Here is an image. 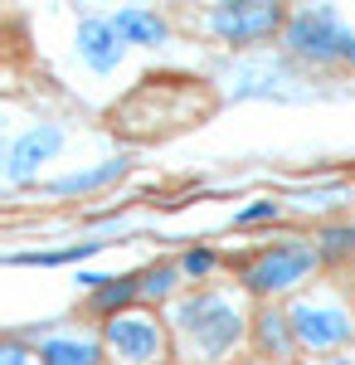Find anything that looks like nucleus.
Masks as SVG:
<instances>
[{
	"label": "nucleus",
	"mask_w": 355,
	"mask_h": 365,
	"mask_svg": "<svg viewBox=\"0 0 355 365\" xmlns=\"http://www.w3.org/2000/svg\"><path fill=\"white\" fill-rule=\"evenodd\" d=\"M175 327H180L210 361H219L224 351H234L239 336H244V312L234 307L224 292H195V297H185V302L175 307Z\"/></svg>",
	"instance_id": "f257e3e1"
},
{
	"label": "nucleus",
	"mask_w": 355,
	"mask_h": 365,
	"mask_svg": "<svg viewBox=\"0 0 355 365\" xmlns=\"http://www.w3.org/2000/svg\"><path fill=\"white\" fill-rule=\"evenodd\" d=\"M282 39H287V54L302 58V63H336V58H346L355 34L341 29L331 5H307V10H297L287 20Z\"/></svg>",
	"instance_id": "20e7f679"
},
{
	"label": "nucleus",
	"mask_w": 355,
	"mask_h": 365,
	"mask_svg": "<svg viewBox=\"0 0 355 365\" xmlns=\"http://www.w3.org/2000/svg\"><path fill=\"white\" fill-rule=\"evenodd\" d=\"M277 215H282V205H277V200H258V205H248V210L234 215V225L248 229V225H263V220H277Z\"/></svg>",
	"instance_id": "f3484780"
},
{
	"label": "nucleus",
	"mask_w": 355,
	"mask_h": 365,
	"mask_svg": "<svg viewBox=\"0 0 355 365\" xmlns=\"http://www.w3.org/2000/svg\"><path fill=\"white\" fill-rule=\"evenodd\" d=\"M103 249V239H88V244H73V249H49V253H10L5 263H34V268H58V263H78V258H88V253Z\"/></svg>",
	"instance_id": "4468645a"
},
{
	"label": "nucleus",
	"mask_w": 355,
	"mask_h": 365,
	"mask_svg": "<svg viewBox=\"0 0 355 365\" xmlns=\"http://www.w3.org/2000/svg\"><path fill=\"white\" fill-rule=\"evenodd\" d=\"M351 287H355V278H351Z\"/></svg>",
	"instance_id": "4be33fe9"
},
{
	"label": "nucleus",
	"mask_w": 355,
	"mask_h": 365,
	"mask_svg": "<svg viewBox=\"0 0 355 365\" xmlns=\"http://www.w3.org/2000/svg\"><path fill=\"white\" fill-rule=\"evenodd\" d=\"M175 278H180V268H170V263H161V268H146V273H141V297H151V302L170 297Z\"/></svg>",
	"instance_id": "dca6fc26"
},
{
	"label": "nucleus",
	"mask_w": 355,
	"mask_h": 365,
	"mask_svg": "<svg viewBox=\"0 0 355 365\" xmlns=\"http://www.w3.org/2000/svg\"><path fill=\"white\" fill-rule=\"evenodd\" d=\"M117 34L127 39V44H165V34H170V25H165L156 10H141V5H132V10H117Z\"/></svg>",
	"instance_id": "f8f14e48"
},
{
	"label": "nucleus",
	"mask_w": 355,
	"mask_h": 365,
	"mask_svg": "<svg viewBox=\"0 0 355 365\" xmlns=\"http://www.w3.org/2000/svg\"><path fill=\"white\" fill-rule=\"evenodd\" d=\"M78 54L93 73H112V68L122 63V54H127V39L117 34L112 20H98V15H93V20L78 25Z\"/></svg>",
	"instance_id": "6e6552de"
},
{
	"label": "nucleus",
	"mask_w": 355,
	"mask_h": 365,
	"mask_svg": "<svg viewBox=\"0 0 355 365\" xmlns=\"http://www.w3.org/2000/svg\"><path fill=\"white\" fill-rule=\"evenodd\" d=\"M108 361V346L88 336H54L39 346V365H103Z\"/></svg>",
	"instance_id": "9d476101"
},
{
	"label": "nucleus",
	"mask_w": 355,
	"mask_h": 365,
	"mask_svg": "<svg viewBox=\"0 0 355 365\" xmlns=\"http://www.w3.org/2000/svg\"><path fill=\"white\" fill-rule=\"evenodd\" d=\"M127 170H132L127 156H112V161H103V166H88V170H73V175L54 180L49 190H54V195H88V190H103V185H112V180H122Z\"/></svg>",
	"instance_id": "9b49d317"
},
{
	"label": "nucleus",
	"mask_w": 355,
	"mask_h": 365,
	"mask_svg": "<svg viewBox=\"0 0 355 365\" xmlns=\"http://www.w3.org/2000/svg\"><path fill=\"white\" fill-rule=\"evenodd\" d=\"M253 346L273 361H292L302 346L297 331H292V312H277V307H258L253 312Z\"/></svg>",
	"instance_id": "1a4fd4ad"
},
{
	"label": "nucleus",
	"mask_w": 355,
	"mask_h": 365,
	"mask_svg": "<svg viewBox=\"0 0 355 365\" xmlns=\"http://www.w3.org/2000/svg\"><path fill=\"white\" fill-rule=\"evenodd\" d=\"M141 297V273L137 278H108L93 297H88V307L98 312V317H122V312H132V302Z\"/></svg>",
	"instance_id": "ddd939ff"
},
{
	"label": "nucleus",
	"mask_w": 355,
	"mask_h": 365,
	"mask_svg": "<svg viewBox=\"0 0 355 365\" xmlns=\"http://www.w3.org/2000/svg\"><path fill=\"white\" fill-rule=\"evenodd\" d=\"M326 258H321V249L317 244H302V239H292V244H273V249L253 253L244 263V287L253 292V297H277V292H287V287H297L302 278H312L317 268H321Z\"/></svg>",
	"instance_id": "f03ea898"
},
{
	"label": "nucleus",
	"mask_w": 355,
	"mask_h": 365,
	"mask_svg": "<svg viewBox=\"0 0 355 365\" xmlns=\"http://www.w3.org/2000/svg\"><path fill=\"white\" fill-rule=\"evenodd\" d=\"M210 268H215V253L210 249H190L185 258H180V273H190V278H205Z\"/></svg>",
	"instance_id": "a211bd4d"
},
{
	"label": "nucleus",
	"mask_w": 355,
	"mask_h": 365,
	"mask_svg": "<svg viewBox=\"0 0 355 365\" xmlns=\"http://www.w3.org/2000/svg\"><path fill=\"white\" fill-rule=\"evenodd\" d=\"M292 331H297V346L321 356V351H341L355 341V317L331 302H297L292 307Z\"/></svg>",
	"instance_id": "423d86ee"
},
{
	"label": "nucleus",
	"mask_w": 355,
	"mask_h": 365,
	"mask_svg": "<svg viewBox=\"0 0 355 365\" xmlns=\"http://www.w3.org/2000/svg\"><path fill=\"white\" fill-rule=\"evenodd\" d=\"M321 365H355L351 356H336V361H321Z\"/></svg>",
	"instance_id": "aec40b11"
},
{
	"label": "nucleus",
	"mask_w": 355,
	"mask_h": 365,
	"mask_svg": "<svg viewBox=\"0 0 355 365\" xmlns=\"http://www.w3.org/2000/svg\"><path fill=\"white\" fill-rule=\"evenodd\" d=\"M346 63H355V39H351V49H346Z\"/></svg>",
	"instance_id": "412c9836"
},
{
	"label": "nucleus",
	"mask_w": 355,
	"mask_h": 365,
	"mask_svg": "<svg viewBox=\"0 0 355 365\" xmlns=\"http://www.w3.org/2000/svg\"><path fill=\"white\" fill-rule=\"evenodd\" d=\"M287 10L273 0H234V5H215L210 10V29H215L224 44H258V39H273L277 29H287Z\"/></svg>",
	"instance_id": "39448f33"
},
{
	"label": "nucleus",
	"mask_w": 355,
	"mask_h": 365,
	"mask_svg": "<svg viewBox=\"0 0 355 365\" xmlns=\"http://www.w3.org/2000/svg\"><path fill=\"white\" fill-rule=\"evenodd\" d=\"M103 346L117 365H161L170 356V331L151 312H122L103 322Z\"/></svg>",
	"instance_id": "7ed1b4c3"
},
{
	"label": "nucleus",
	"mask_w": 355,
	"mask_h": 365,
	"mask_svg": "<svg viewBox=\"0 0 355 365\" xmlns=\"http://www.w3.org/2000/svg\"><path fill=\"white\" fill-rule=\"evenodd\" d=\"M58 146H63V127H54V122H39V127L20 132V137L5 146V180L10 185H25L29 175H39L44 161L58 156Z\"/></svg>",
	"instance_id": "0eeeda50"
},
{
	"label": "nucleus",
	"mask_w": 355,
	"mask_h": 365,
	"mask_svg": "<svg viewBox=\"0 0 355 365\" xmlns=\"http://www.w3.org/2000/svg\"><path fill=\"white\" fill-rule=\"evenodd\" d=\"M0 365H29V351L20 341H5V346H0Z\"/></svg>",
	"instance_id": "6ab92c4d"
},
{
	"label": "nucleus",
	"mask_w": 355,
	"mask_h": 365,
	"mask_svg": "<svg viewBox=\"0 0 355 365\" xmlns=\"http://www.w3.org/2000/svg\"><path fill=\"white\" fill-rule=\"evenodd\" d=\"M317 249H321V258H346V253H355V225H331L317 234Z\"/></svg>",
	"instance_id": "2eb2a0df"
}]
</instances>
